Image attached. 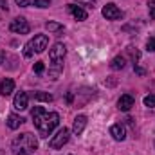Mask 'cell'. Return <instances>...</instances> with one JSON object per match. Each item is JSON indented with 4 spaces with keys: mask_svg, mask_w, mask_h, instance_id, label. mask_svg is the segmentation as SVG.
Masks as SVG:
<instances>
[{
    "mask_svg": "<svg viewBox=\"0 0 155 155\" xmlns=\"http://www.w3.org/2000/svg\"><path fill=\"white\" fill-rule=\"evenodd\" d=\"M33 116V123L36 126V130L40 132V137H49L52 134V130L60 124V114L56 112H47L43 107H35L31 110Z\"/></svg>",
    "mask_w": 155,
    "mask_h": 155,
    "instance_id": "6da1fadb",
    "label": "cell"
},
{
    "mask_svg": "<svg viewBox=\"0 0 155 155\" xmlns=\"http://www.w3.org/2000/svg\"><path fill=\"white\" fill-rule=\"evenodd\" d=\"M38 148V141L33 134L25 132V134H20L18 137L13 139L11 143V150L15 155H33Z\"/></svg>",
    "mask_w": 155,
    "mask_h": 155,
    "instance_id": "7a4b0ae2",
    "label": "cell"
},
{
    "mask_svg": "<svg viewBox=\"0 0 155 155\" xmlns=\"http://www.w3.org/2000/svg\"><path fill=\"white\" fill-rule=\"evenodd\" d=\"M65 45L63 43H54L52 49L49 51V60H51V69H49V74L52 79L60 76V72L63 71V58H65Z\"/></svg>",
    "mask_w": 155,
    "mask_h": 155,
    "instance_id": "3957f363",
    "label": "cell"
},
{
    "mask_svg": "<svg viewBox=\"0 0 155 155\" xmlns=\"http://www.w3.org/2000/svg\"><path fill=\"white\" fill-rule=\"evenodd\" d=\"M47 43H49V38L47 35H36L33 40H29L24 47V56L25 58H31L35 54H40L47 49Z\"/></svg>",
    "mask_w": 155,
    "mask_h": 155,
    "instance_id": "277c9868",
    "label": "cell"
},
{
    "mask_svg": "<svg viewBox=\"0 0 155 155\" xmlns=\"http://www.w3.org/2000/svg\"><path fill=\"white\" fill-rule=\"evenodd\" d=\"M69 137H71V132L67 130V128H61L52 139H51V143H49V146L52 148V150H60L63 144H67L69 143Z\"/></svg>",
    "mask_w": 155,
    "mask_h": 155,
    "instance_id": "5b68a950",
    "label": "cell"
},
{
    "mask_svg": "<svg viewBox=\"0 0 155 155\" xmlns=\"http://www.w3.org/2000/svg\"><path fill=\"white\" fill-rule=\"evenodd\" d=\"M9 31H13V33H16V35H27L29 31H31V25H29V22L25 20V18H15L11 24H9Z\"/></svg>",
    "mask_w": 155,
    "mask_h": 155,
    "instance_id": "8992f818",
    "label": "cell"
},
{
    "mask_svg": "<svg viewBox=\"0 0 155 155\" xmlns=\"http://www.w3.org/2000/svg\"><path fill=\"white\" fill-rule=\"evenodd\" d=\"M103 16L107 18V20H123V11L117 7L116 4H107L105 7H103Z\"/></svg>",
    "mask_w": 155,
    "mask_h": 155,
    "instance_id": "52a82bcc",
    "label": "cell"
},
{
    "mask_svg": "<svg viewBox=\"0 0 155 155\" xmlns=\"http://www.w3.org/2000/svg\"><path fill=\"white\" fill-rule=\"evenodd\" d=\"M15 108L16 110H25L27 107H29V96H27V92H18L16 96H15Z\"/></svg>",
    "mask_w": 155,
    "mask_h": 155,
    "instance_id": "ba28073f",
    "label": "cell"
},
{
    "mask_svg": "<svg viewBox=\"0 0 155 155\" xmlns=\"http://www.w3.org/2000/svg\"><path fill=\"white\" fill-rule=\"evenodd\" d=\"M134 97L130 96V94H123L121 97H119V101H117V108L121 110V112H128L132 107H134Z\"/></svg>",
    "mask_w": 155,
    "mask_h": 155,
    "instance_id": "9c48e42d",
    "label": "cell"
},
{
    "mask_svg": "<svg viewBox=\"0 0 155 155\" xmlns=\"http://www.w3.org/2000/svg\"><path fill=\"white\" fill-rule=\"evenodd\" d=\"M110 135L116 139V141H124L126 139V130H124V126L119 123V124H112L110 126Z\"/></svg>",
    "mask_w": 155,
    "mask_h": 155,
    "instance_id": "30bf717a",
    "label": "cell"
},
{
    "mask_svg": "<svg viewBox=\"0 0 155 155\" xmlns=\"http://www.w3.org/2000/svg\"><path fill=\"white\" fill-rule=\"evenodd\" d=\"M20 7H31V5H35V7H49V0H15Z\"/></svg>",
    "mask_w": 155,
    "mask_h": 155,
    "instance_id": "8fae6325",
    "label": "cell"
},
{
    "mask_svg": "<svg viewBox=\"0 0 155 155\" xmlns=\"http://www.w3.org/2000/svg\"><path fill=\"white\" fill-rule=\"evenodd\" d=\"M13 90H15V81H13L11 78H5V79L0 83V94H2L4 97H7Z\"/></svg>",
    "mask_w": 155,
    "mask_h": 155,
    "instance_id": "7c38bea8",
    "label": "cell"
},
{
    "mask_svg": "<svg viewBox=\"0 0 155 155\" xmlns=\"http://www.w3.org/2000/svg\"><path fill=\"white\" fill-rule=\"evenodd\" d=\"M69 11L72 13V16L76 18V20H79V22H83V20H87V11L83 9V7H79V5H74V4H71L69 5Z\"/></svg>",
    "mask_w": 155,
    "mask_h": 155,
    "instance_id": "4fadbf2b",
    "label": "cell"
},
{
    "mask_svg": "<svg viewBox=\"0 0 155 155\" xmlns=\"http://www.w3.org/2000/svg\"><path fill=\"white\" fill-rule=\"evenodd\" d=\"M85 126H87V116H76L74 119V124H72V132L79 135L83 130H85Z\"/></svg>",
    "mask_w": 155,
    "mask_h": 155,
    "instance_id": "5bb4252c",
    "label": "cell"
},
{
    "mask_svg": "<svg viewBox=\"0 0 155 155\" xmlns=\"http://www.w3.org/2000/svg\"><path fill=\"white\" fill-rule=\"evenodd\" d=\"M22 123H25V119L20 116H16V114H9L7 117V126L11 128V130H16V128H20V124Z\"/></svg>",
    "mask_w": 155,
    "mask_h": 155,
    "instance_id": "9a60e30c",
    "label": "cell"
},
{
    "mask_svg": "<svg viewBox=\"0 0 155 155\" xmlns=\"http://www.w3.org/2000/svg\"><path fill=\"white\" fill-rule=\"evenodd\" d=\"M124 65H126V58L124 56H116L110 61V69L112 71H121V69H124Z\"/></svg>",
    "mask_w": 155,
    "mask_h": 155,
    "instance_id": "2e32d148",
    "label": "cell"
},
{
    "mask_svg": "<svg viewBox=\"0 0 155 155\" xmlns=\"http://www.w3.org/2000/svg\"><path fill=\"white\" fill-rule=\"evenodd\" d=\"M45 29H47L49 33H60V31H63V25L58 24V22H47V24H45Z\"/></svg>",
    "mask_w": 155,
    "mask_h": 155,
    "instance_id": "e0dca14e",
    "label": "cell"
},
{
    "mask_svg": "<svg viewBox=\"0 0 155 155\" xmlns=\"http://www.w3.org/2000/svg\"><path fill=\"white\" fill-rule=\"evenodd\" d=\"M33 96H35L36 101H45V103H51V101H52V96L47 94V92H35Z\"/></svg>",
    "mask_w": 155,
    "mask_h": 155,
    "instance_id": "ac0fdd59",
    "label": "cell"
},
{
    "mask_svg": "<svg viewBox=\"0 0 155 155\" xmlns=\"http://www.w3.org/2000/svg\"><path fill=\"white\" fill-rule=\"evenodd\" d=\"M144 105L150 107V108H155V94H150L144 97Z\"/></svg>",
    "mask_w": 155,
    "mask_h": 155,
    "instance_id": "d6986e66",
    "label": "cell"
},
{
    "mask_svg": "<svg viewBox=\"0 0 155 155\" xmlns=\"http://www.w3.org/2000/svg\"><path fill=\"white\" fill-rule=\"evenodd\" d=\"M128 54L132 56V61H134V63L139 60V51H137V49H134V47H128Z\"/></svg>",
    "mask_w": 155,
    "mask_h": 155,
    "instance_id": "ffe728a7",
    "label": "cell"
},
{
    "mask_svg": "<svg viewBox=\"0 0 155 155\" xmlns=\"http://www.w3.org/2000/svg\"><path fill=\"white\" fill-rule=\"evenodd\" d=\"M148 9H150V18L155 20V0H150L148 2Z\"/></svg>",
    "mask_w": 155,
    "mask_h": 155,
    "instance_id": "44dd1931",
    "label": "cell"
},
{
    "mask_svg": "<svg viewBox=\"0 0 155 155\" xmlns=\"http://www.w3.org/2000/svg\"><path fill=\"white\" fill-rule=\"evenodd\" d=\"M146 49H148L150 52H155V36H152V38L146 41Z\"/></svg>",
    "mask_w": 155,
    "mask_h": 155,
    "instance_id": "7402d4cb",
    "label": "cell"
},
{
    "mask_svg": "<svg viewBox=\"0 0 155 155\" xmlns=\"http://www.w3.org/2000/svg\"><path fill=\"white\" fill-rule=\"evenodd\" d=\"M43 71H45V65H43L41 61H36V63H35V72H36V74H41Z\"/></svg>",
    "mask_w": 155,
    "mask_h": 155,
    "instance_id": "603a6c76",
    "label": "cell"
},
{
    "mask_svg": "<svg viewBox=\"0 0 155 155\" xmlns=\"http://www.w3.org/2000/svg\"><path fill=\"white\" fill-rule=\"evenodd\" d=\"M76 2L81 5H88V7H94V4H96V0H76Z\"/></svg>",
    "mask_w": 155,
    "mask_h": 155,
    "instance_id": "cb8c5ba5",
    "label": "cell"
},
{
    "mask_svg": "<svg viewBox=\"0 0 155 155\" xmlns=\"http://www.w3.org/2000/svg\"><path fill=\"white\" fill-rule=\"evenodd\" d=\"M134 71H135V72H137V74H141V76H143V74H144V69H141V67H139V65H137V63H134Z\"/></svg>",
    "mask_w": 155,
    "mask_h": 155,
    "instance_id": "d4e9b609",
    "label": "cell"
},
{
    "mask_svg": "<svg viewBox=\"0 0 155 155\" xmlns=\"http://www.w3.org/2000/svg\"><path fill=\"white\" fill-rule=\"evenodd\" d=\"M0 7H2L4 11H7V9H9V7H7V2H5V0H0Z\"/></svg>",
    "mask_w": 155,
    "mask_h": 155,
    "instance_id": "484cf974",
    "label": "cell"
},
{
    "mask_svg": "<svg viewBox=\"0 0 155 155\" xmlns=\"http://www.w3.org/2000/svg\"><path fill=\"white\" fill-rule=\"evenodd\" d=\"M4 60H5V52H4V51H0V65L4 63Z\"/></svg>",
    "mask_w": 155,
    "mask_h": 155,
    "instance_id": "4316f807",
    "label": "cell"
}]
</instances>
